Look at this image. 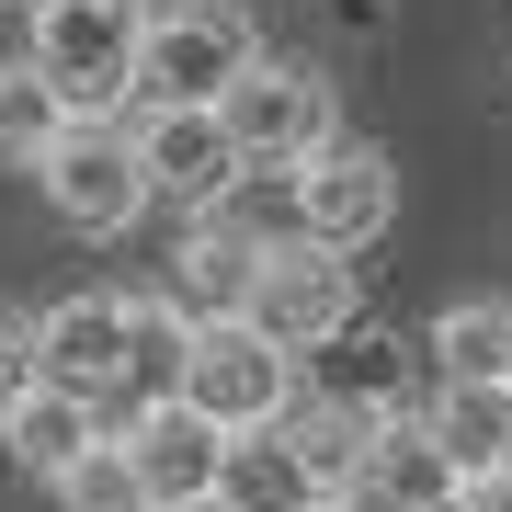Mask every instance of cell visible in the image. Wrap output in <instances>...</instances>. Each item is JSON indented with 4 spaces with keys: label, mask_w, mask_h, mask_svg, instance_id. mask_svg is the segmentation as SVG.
Here are the masks:
<instances>
[{
    "label": "cell",
    "mask_w": 512,
    "mask_h": 512,
    "mask_svg": "<svg viewBox=\"0 0 512 512\" xmlns=\"http://www.w3.org/2000/svg\"><path fill=\"white\" fill-rule=\"evenodd\" d=\"M160 512H239L228 490H194V501H160Z\"/></svg>",
    "instance_id": "23"
},
{
    "label": "cell",
    "mask_w": 512,
    "mask_h": 512,
    "mask_svg": "<svg viewBox=\"0 0 512 512\" xmlns=\"http://www.w3.org/2000/svg\"><path fill=\"white\" fill-rule=\"evenodd\" d=\"M467 512H512V467H490V478H467Z\"/></svg>",
    "instance_id": "22"
},
{
    "label": "cell",
    "mask_w": 512,
    "mask_h": 512,
    "mask_svg": "<svg viewBox=\"0 0 512 512\" xmlns=\"http://www.w3.org/2000/svg\"><path fill=\"white\" fill-rule=\"evenodd\" d=\"M308 512H342V501H308Z\"/></svg>",
    "instance_id": "25"
},
{
    "label": "cell",
    "mask_w": 512,
    "mask_h": 512,
    "mask_svg": "<svg viewBox=\"0 0 512 512\" xmlns=\"http://www.w3.org/2000/svg\"><path fill=\"white\" fill-rule=\"evenodd\" d=\"M23 330H35V376H46V387H80V399H103V421H114V365H126V296L80 285V296H57V308H35Z\"/></svg>",
    "instance_id": "11"
},
{
    "label": "cell",
    "mask_w": 512,
    "mask_h": 512,
    "mask_svg": "<svg viewBox=\"0 0 512 512\" xmlns=\"http://www.w3.org/2000/svg\"><path fill=\"white\" fill-rule=\"evenodd\" d=\"M421 512H467V490H444V501H421Z\"/></svg>",
    "instance_id": "24"
},
{
    "label": "cell",
    "mask_w": 512,
    "mask_h": 512,
    "mask_svg": "<svg viewBox=\"0 0 512 512\" xmlns=\"http://www.w3.org/2000/svg\"><path fill=\"white\" fill-rule=\"evenodd\" d=\"M262 57V23L239 0H148L137 23V103H217Z\"/></svg>",
    "instance_id": "5"
},
{
    "label": "cell",
    "mask_w": 512,
    "mask_h": 512,
    "mask_svg": "<svg viewBox=\"0 0 512 512\" xmlns=\"http://www.w3.org/2000/svg\"><path fill=\"white\" fill-rule=\"evenodd\" d=\"M183 399L205 421H228V433H251V421H274L296 399V353L285 342H262L251 319H194V342H183Z\"/></svg>",
    "instance_id": "7"
},
{
    "label": "cell",
    "mask_w": 512,
    "mask_h": 512,
    "mask_svg": "<svg viewBox=\"0 0 512 512\" xmlns=\"http://www.w3.org/2000/svg\"><path fill=\"white\" fill-rule=\"evenodd\" d=\"M46 490H57V512H148V490H137V467H126V444H114V433L80 444Z\"/></svg>",
    "instance_id": "20"
},
{
    "label": "cell",
    "mask_w": 512,
    "mask_h": 512,
    "mask_svg": "<svg viewBox=\"0 0 512 512\" xmlns=\"http://www.w3.org/2000/svg\"><path fill=\"white\" fill-rule=\"evenodd\" d=\"M137 23H148V0H23V57L57 80L69 114H126L137 103Z\"/></svg>",
    "instance_id": "1"
},
{
    "label": "cell",
    "mask_w": 512,
    "mask_h": 512,
    "mask_svg": "<svg viewBox=\"0 0 512 512\" xmlns=\"http://www.w3.org/2000/svg\"><path fill=\"white\" fill-rule=\"evenodd\" d=\"M35 194H46L57 228H80V239H126V228L148 217V171H137L126 114H69V126L35 148Z\"/></svg>",
    "instance_id": "3"
},
{
    "label": "cell",
    "mask_w": 512,
    "mask_h": 512,
    "mask_svg": "<svg viewBox=\"0 0 512 512\" xmlns=\"http://www.w3.org/2000/svg\"><path fill=\"white\" fill-rule=\"evenodd\" d=\"M501 467H512V456H501Z\"/></svg>",
    "instance_id": "26"
},
{
    "label": "cell",
    "mask_w": 512,
    "mask_h": 512,
    "mask_svg": "<svg viewBox=\"0 0 512 512\" xmlns=\"http://www.w3.org/2000/svg\"><path fill=\"white\" fill-rule=\"evenodd\" d=\"M285 194H296V239L353 251V262L399 228V160H387L376 137H330V148H308V160L285 171Z\"/></svg>",
    "instance_id": "6"
},
{
    "label": "cell",
    "mask_w": 512,
    "mask_h": 512,
    "mask_svg": "<svg viewBox=\"0 0 512 512\" xmlns=\"http://www.w3.org/2000/svg\"><path fill=\"white\" fill-rule=\"evenodd\" d=\"M23 387H35V330H23L12 308H0V410H12Z\"/></svg>",
    "instance_id": "21"
},
{
    "label": "cell",
    "mask_w": 512,
    "mask_h": 512,
    "mask_svg": "<svg viewBox=\"0 0 512 512\" xmlns=\"http://www.w3.org/2000/svg\"><path fill=\"white\" fill-rule=\"evenodd\" d=\"M126 137H137L148 205H171V217H205L239 183V148L217 126V103H126Z\"/></svg>",
    "instance_id": "8"
},
{
    "label": "cell",
    "mask_w": 512,
    "mask_h": 512,
    "mask_svg": "<svg viewBox=\"0 0 512 512\" xmlns=\"http://www.w3.org/2000/svg\"><path fill=\"white\" fill-rule=\"evenodd\" d=\"M217 126L239 148V171H296L308 148L342 137V103H330V69H319V57H274V46H262L251 69L217 92Z\"/></svg>",
    "instance_id": "2"
},
{
    "label": "cell",
    "mask_w": 512,
    "mask_h": 512,
    "mask_svg": "<svg viewBox=\"0 0 512 512\" xmlns=\"http://www.w3.org/2000/svg\"><path fill=\"white\" fill-rule=\"evenodd\" d=\"M217 490H228L239 512H308V501H330V490H319V467L285 444V421H251V433H228Z\"/></svg>",
    "instance_id": "16"
},
{
    "label": "cell",
    "mask_w": 512,
    "mask_h": 512,
    "mask_svg": "<svg viewBox=\"0 0 512 512\" xmlns=\"http://www.w3.org/2000/svg\"><path fill=\"white\" fill-rule=\"evenodd\" d=\"M114 444H126V467H137L148 512L217 490V467H228V421H205L194 399H137L126 421H114Z\"/></svg>",
    "instance_id": "10"
},
{
    "label": "cell",
    "mask_w": 512,
    "mask_h": 512,
    "mask_svg": "<svg viewBox=\"0 0 512 512\" xmlns=\"http://www.w3.org/2000/svg\"><path fill=\"white\" fill-rule=\"evenodd\" d=\"M239 319H251L262 342H285L296 365H308L319 342H342V330L365 319V274H353V251H319V239H296V228H285V239H262Z\"/></svg>",
    "instance_id": "4"
},
{
    "label": "cell",
    "mask_w": 512,
    "mask_h": 512,
    "mask_svg": "<svg viewBox=\"0 0 512 512\" xmlns=\"http://www.w3.org/2000/svg\"><path fill=\"white\" fill-rule=\"evenodd\" d=\"M183 342H194V319L171 308L160 285L126 296V365H114V421H126L137 399H183Z\"/></svg>",
    "instance_id": "17"
},
{
    "label": "cell",
    "mask_w": 512,
    "mask_h": 512,
    "mask_svg": "<svg viewBox=\"0 0 512 512\" xmlns=\"http://www.w3.org/2000/svg\"><path fill=\"white\" fill-rule=\"evenodd\" d=\"M421 421H433V444H444L456 478H490V467L512 456V387H501V376H433Z\"/></svg>",
    "instance_id": "14"
},
{
    "label": "cell",
    "mask_w": 512,
    "mask_h": 512,
    "mask_svg": "<svg viewBox=\"0 0 512 512\" xmlns=\"http://www.w3.org/2000/svg\"><path fill=\"white\" fill-rule=\"evenodd\" d=\"M69 126V103H57V80L35 57H0V171H35V148Z\"/></svg>",
    "instance_id": "19"
},
{
    "label": "cell",
    "mask_w": 512,
    "mask_h": 512,
    "mask_svg": "<svg viewBox=\"0 0 512 512\" xmlns=\"http://www.w3.org/2000/svg\"><path fill=\"white\" fill-rule=\"evenodd\" d=\"M410 353H421V342H399V330H376V319H353L342 342H319L296 376L330 387V399H353V410H410Z\"/></svg>",
    "instance_id": "15"
},
{
    "label": "cell",
    "mask_w": 512,
    "mask_h": 512,
    "mask_svg": "<svg viewBox=\"0 0 512 512\" xmlns=\"http://www.w3.org/2000/svg\"><path fill=\"white\" fill-rule=\"evenodd\" d=\"M103 433H114V421H103V399H80V387H46V376L23 387L12 410H0V456H12L23 478H57L80 444H103Z\"/></svg>",
    "instance_id": "13"
},
{
    "label": "cell",
    "mask_w": 512,
    "mask_h": 512,
    "mask_svg": "<svg viewBox=\"0 0 512 512\" xmlns=\"http://www.w3.org/2000/svg\"><path fill=\"white\" fill-rule=\"evenodd\" d=\"M444 490H467L456 467H444V444H433V421L410 410H376V433L353 444V467H342V512H421V501H444Z\"/></svg>",
    "instance_id": "9"
},
{
    "label": "cell",
    "mask_w": 512,
    "mask_h": 512,
    "mask_svg": "<svg viewBox=\"0 0 512 512\" xmlns=\"http://www.w3.org/2000/svg\"><path fill=\"white\" fill-rule=\"evenodd\" d=\"M251 262H262V239H251V228H228L217 205H205V217H183V228H171L160 296H171L183 319H228L239 296H251Z\"/></svg>",
    "instance_id": "12"
},
{
    "label": "cell",
    "mask_w": 512,
    "mask_h": 512,
    "mask_svg": "<svg viewBox=\"0 0 512 512\" xmlns=\"http://www.w3.org/2000/svg\"><path fill=\"white\" fill-rule=\"evenodd\" d=\"M501 387H512V376H501Z\"/></svg>",
    "instance_id": "27"
},
{
    "label": "cell",
    "mask_w": 512,
    "mask_h": 512,
    "mask_svg": "<svg viewBox=\"0 0 512 512\" xmlns=\"http://www.w3.org/2000/svg\"><path fill=\"white\" fill-rule=\"evenodd\" d=\"M421 376H512V296H456V308H433Z\"/></svg>",
    "instance_id": "18"
}]
</instances>
